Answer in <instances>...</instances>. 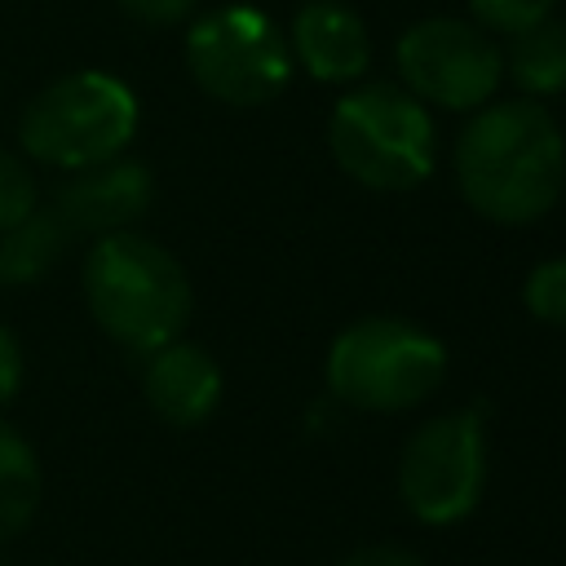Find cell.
Listing matches in <instances>:
<instances>
[{"instance_id":"obj_1","label":"cell","mask_w":566,"mask_h":566,"mask_svg":"<svg viewBox=\"0 0 566 566\" xmlns=\"http://www.w3.org/2000/svg\"><path fill=\"white\" fill-rule=\"evenodd\" d=\"M460 199L495 226L539 221L566 186V137L539 102L478 106L455 142Z\"/></svg>"},{"instance_id":"obj_2","label":"cell","mask_w":566,"mask_h":566,"mask_svg":"<svg viewBox=\"0 0 566 566\" xmlns=\"http://www.w3.org/2000/svg\"><path fill=\"white\" fill-rule=\"evenodd\" d=\"M84 301L97 327L128 354L177 340L195 305L181 261L137 230L93 239L84 256Z\"/></svg>"},{"instance_id":"obj_3","label":"cell","mask_w":566,"mask_h":566,"mask_svg":"<svg viewBox=\"0 0 566 566\" xmlns=\"http://www.w3.org/2000/svg\"><path fill=\"white\" fill-rule=\"evenodd\" d=\"M133 133H137V97L111 71L57 75L27 102L18 119L22 150L62 172L124 155Z\"/></svg>"},{"instance_id":"obj_4","label":"cell","mask_w":566,"mask_h":566,"mask_svg":"<svg viewBox=\"0 0 566 566\" xmlns=\"http://www.w3.org/2000/svg\"><path fill=\"white\" fill-rule=\"evenodd\" d=\"M327 146L367 190H411L433 172V119L398 84L349 88L327 119Z\"/></svg>"},{"instance_id":"obj_5","label":"cell","mask_w":566,"mask_h":566,"mask_svg":"<svg viewBox=\"0 0 566 566\" xmlns=\"http://www.w3.org/2000/svg\"><path fill=\"white\" fill-rule=\"evenodd\" d=\"M447 376L438 336L407 318H363L327 349V389L358 411H407Z\"/></svg>"},{"instance_id":"obj_6","label":"cell","mask_w":566,"mask_h":566,"mask_svg":"<svg viewBox=\"0 0 566 566\" xmlns=\"http://www.w3.org/2000/svg\"><path fill=\"white\" fill-rule=\"evenodd\" d=\"M186 66L208 97L226 106H261L287 84L292 53L261 9L221 4L190 27Z\"/></svg>"},{"instance_id":"obj_7","label":"cell","mask_w":566,"mask_h":566,"mask_svg":"<svg viewBox=\"0 0 566 566\" xmlns=\"http://www.w3.org/2000/svg\"><path fill=\"white\" fill-rule=\"evenodd\" d=\"M486 486V433L478 411H447L420 424L398 460V491L416 522H464Z\"/></svg>"},{"instance_id":"obj_8","label":"cell","mask_w":566,"mask_h":566,"mask_svg":"<svg viewBox=\"0 0 566 566\" xmlns=\"http://www.w3.org/2000/svg\"><path fill=\"white\" fill-rule=\"evenodd\" d=\"M402 88L416 102L442 111H478L495 97L504 75V53L495 40L464 18H424L398 35L394 49Z\"/></svg>"},{"instance_id":"obj_9","label":"cell","mask_w":566,"mask_h":566,"mask_svg":"<svg viewBox=\"0 0 566 566\" xmlns=\"http://www.w3.org/2000/svg\"><path fill=\"white\" fill-rule=\"evenodd\" d=\"M155 199V181H150V168L137 164V159H102V164H88V168H75L66 172V181L57 186L53 195V217L62 221L66 234H119L128 230Z\"/></svg>"},{"instance_id":"obj_10","label":"cell","mask_w":566,"mask_h":566,"mask_svg":"<svg viewBox=\"0 0 566 566\" xmlns=\"http://www.w3.org/2000/svg\"><path fill=\"white\" fill-rule=\"evenodd\" d=\"M142 394L159 420H168L177 429H195L221 402V367L212 363L208 349L177 336L146 354Z\"/></svg>"},{"instance_id":"obj_11","label":"cell","mask_w":566,"mask_h":566,"mask_svg":"<svg viewBox=\"0 0 566 566\" xmlns=\"http://www.w3.org/2000/svg\"><path fill=\"white\" fill-rule=\"evenodd\" d=\"M287 53L323 84H354L371 62V40L354 9L336 0H310L292 18Z\"/></svg>"},{"instance_id":"obj_12","label":"cell","mask_w":566,"mask_h":566,"mask_svg":"<svg viewBox=\"0 0 566 566\" xmlns=\"http://www.w3.org/2000/svg\"><path fill=\"white\" fill-rule=\"evenodd\" d=\"M40 495H44V473L35 447L9 420H0V544L18 539L35 522Z\"/></svg>"},{"instance_id":"obj_13","label":"cell","mask_w":566,"mask_h":566,"mask_svg":"<svg viewBox=\"0 0 566 566\" xmlns=\"http://www.w3.org/2000/svg\"><path fill=\"white\" fill-rule=\"evenodd\" d=\"M66 239L71 234L62 230L53 208H35L18 226L0 230V287H31V283H40L57 265Z\"/></svg>"},{"instance_id":"obj_14","label":"cell","mask_w":566,"mask_h":566,"mask_svg":"<svg viewBox=\"0 0 566 566\" xmlns=\"http://www.w3.org/2000/svg\"><path fill=\"white\" fill-rule=\"evenodd\" d=\"M509 75L522 93L544 97V93H562L566 88V22L544 18L517 35H509Z\"/></svg>"},{"instance_id":"obj_15","label":"cell","mask_w":566,"mask_h":566,"mask_svg":"<svg viewBox=\"0 0 566 566\" xmlns=\"http://www.w3.org/2000/svg\"><path fill=\"white\" fill-rule=\"evenodd\" d=\"M522 301H526L531 318H539V323H548V327H566V256L539 261V265L526 274Z\"/></svg>"},{"instance_id":"obj_16","label":"cell","mask_w":566,"mask_h":566,"mask_svg":"<svg viewBox=\"0 0 566 566\" xmlns=\"http://www.w3.org/2000/svg\"><path fill=\"white\" fill-rule=\"evenodd\" d=\"M469 13L486 35H517L553 18V0H469Z\"/></svg>"},{"instance_id":"obj_17","label":"cell","mask_w":566,"mask_h":566,"mask_svg":"<svg viewBox=\"0 0 566 566\" xmlns=\"http://www.w3.org/2000/svg\"><path fill=\"white\" fill-rule=\"evenodd\" d=\"M40 208V190H35V177L31 168L0 146V230L18 226L22 217H31Z\"/></svg>"},{"instance_id":"obj_18","label":"cell","mask_w":566,"mask_h":566,"mask_svg":"<svg viewBox=\"0 0 566 566\" xmlns=\"http://www.w3.org/2000/svg\"><path fill=\"white\" fill-rule=\"evenodd\" d=\"M199 0H119V9L142 27H177L195 13Z\"/></svg>"},{"instance_id":"obj_19","label":"cell","mask_w":566,"mask_h":566,"mask_svg":"<svg viewBox=\"0 0 566 566\" xmlns=\"http://www.w3.org/2000/svg\"><path fill=\"white\" fill-rule=\"evenodd\" d=\"M336 566H424V557L411 553L407 544H367V548L345 553Z\"/></svg>"},{"instance_id":"obj_20","label":"cell","mask_w":566,"mask_h":566,"mask_svg":"<svg viewBox=\"0 0 566 566\" xmlns=\"http://www.w3.org/2000/svg\"><path fill=\"white\" fill-rule=\"evenodd\" d=\"M22 389V349H18V336L0 323V407H9Z\"/></svg>"},{"instance_id":"obj_21","label":"cell","mask_w":566,"mask_h":566,"mask_svg":"<svg viewBox=\"0 0 566 566\" xmlns=\"http://www.w3.org/2000/svg\"><path fill=\"white\" fill-rule=\"evenodd\" d=\"M0 566H9V562H4V557H0Z\"/></svg>"}]
</instances>
